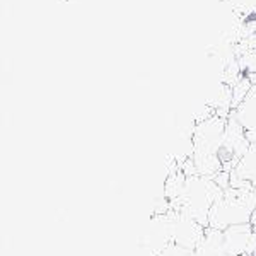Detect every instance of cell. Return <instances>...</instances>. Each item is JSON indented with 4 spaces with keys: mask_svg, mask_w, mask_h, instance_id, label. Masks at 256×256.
<instances>
[{
    "mask_svg": "<svg viewBox=\"0 0 256 256\" xmlns=\"http://www.w3.org/2000/svg\"><path fill=\"white\" fill-rule=\"evenodd\" d=\"M253 188L256 190V181H253Z\"/></svg>",
    "mask_w": 256,
    "mask_h": 256,
    "instance_id": "obj_15",
    "label": "cell"
},
{
    "mask_svg": "<svg viewBox=\"0 0 256 256\" xmlns=\"http://www.w3.org/2000/svg\"><path fill=\"white\" fill-rule=\"evenodd\" d=\"M253 256H256V251H254V254H253Z\"/></svg>",
    "mask_w": 256,
    "mask_h": 256,
    "instance_id": "obj_16",
    "label": "cell"
},
{
    "mask_svg": "<svg viewBox=\"0 0 256 256\" xmlns=\"http://www.w3.org/2000/svg\"><path fill=\"white\" fill-rule=\"evenodd\" d=\"M246 135H248V140H250L251 144H256V130H253V132H246Z\"/></svg>",
    "mask_w": 256,
    "mask_h": 256,
    "instance_id": "obj_12",
    "label": "cell"
},
{
    "mask_svg": "<svg viewBox=\"0 0 256 256\" xmlns=\"http://www.w3.org/2000/svg\"><path fill=\"white\" fill-rule=\"evenodd\" d=\"M193 256H227L224 250L222 230L207 227L202 242L196 246V250L193 251Z\"/></svg>",
    "mask_w": 256,
    "mask_h": 256,
    "instance_id": "obj_8",
    "label": "cell"
},
{
    "mask_svg": "<svg viewBox=\"0 0 256 256\" xmlns=\"http://www.w3.org/2000/svg\"><path fill=\"white\" fill-rule=\"evenodd\" d=\"M160 256H193V251L176 244V242H169L166 250L160 253Z\"/></svg>",
    "mask_w": 256,
    "mask_h": 256,
    "instance_id": "obj_11",
    "label": "cell"
},
{
    "mask_svg": "<svg viewBox=\"0 0 256 256\" xmlns=\"http://www.w3.org/2000/svg\"><path fill=\"white\" fill-rule=\"evenodd\" d=\"M251 88H253V84H251V80L248 79V76H244L236 86L230 88L232 89V111L236 110L242 101H244V98L250 94Z\"/></svg>",
    "mask_w": 256,
    "mask_h": 256,
    "instance_id": "obj_9",
    "label": "cell"
},
{
    "mask_svg": "<svg viewBox=\"0 0 256 256\" xmlns=\"http://www.w3.org/2000/svg\"><path fill=\"white\" fill-rule=\"evenodd\" d=\"M238 62H239V65H241V68L244 74H254L256 72V48L253 50V52L239 56Z\"/></svg>",
    "mask_w": 256,
    "mask_h": 256,
    "instance_id": "obj_10",
    "label": "cell"
},
{
    "mask_svg": "<svg viewBox=\"0 0 256 256\" xmlns=\"http://www.w3.org/2000/svg\"><path fill=\"white\" fill-rule=\"evenodd\" d=\"M230 116L236 118V122L244 128L246 132L256 130V86H253L244 101L234 111H230Z\"/></svg>",
    "mask_w": 256,
    "mask_h": 256,
    "instance_id": "obj_7",
    "label": "cell"
},
{
    "mask_svg": "<svg viewBox=\"0 0 256 256\" xmlns=\"http://www.w3.org/2000/svg\"><path fill=\"white\" fill-rule=\"evenodd\" d=\"M222 193H224V190L218 186L214 178L200 174L188 176L183 193L172 205V210L186 214L192 218H195L198 224L208 227L210 210L222 196Z\"/></svg>",
    "mask_w": 256,
    "mask_h": 256,
    "instance_id": "obj_3",
    "label": "cell"
},
{
    "mask_svg": "<svg viewBox=\"0 0 256 256\" xmlns=\"http://www.w3.org/2000/svg\"><path fill=\"white\" fill-rule=\"evenodd\" d=\"M250 146H251V142L248 140L246 130L236 122V118H232L229 114V118H227V126H226V135H224V144H222V148H220L222 171L232 172V169L236 168V164L241 160L242 156L246 154Z\"/></svg>",
    "mask_w": 256,
    "mask_h": 256,
    "instance_id": "obj_4",
    "label": "cell"
},
{
    "mask_svg": "<svg viewBox=\"0 0 256 256\" xmlns=\"http://www.w3.org/2000/svg\"><path fill=\"white\" fill-rule=\"evenodd\" d=\"M227 256H253L256 251V232L251 224L230 226L222 230Z\"/></svg>",
    "mask_w": 256,
    "mask_h": 256,
    "instance_id": "obj_5",
    "label": "cell"
},
{
    "mask_svg": "<svg viewBox=\"0 0 256 256\" xmlns=\"http://www.w3.org/2000/svg\"><path fill=\"white\" fill-rule=\"evenodd\" d=\"M246 76H248V79L251 80V84L256 86V72L254 74H246Z\"/></svg>",
    "mask_w": 256,
    "mask_h": 256,
    "instance_id": "obj_13",
    "label": "cell"
},
{
    "mask_svg": "<svg viewBox=\"0 0 256 256\" xmlns=\"http://www.w3.org/2000/svg\"><path fill=\"white\" fill-rule=\"evenodd\" d=\"M256 208V190L253 184L227 188L210 210L208 227L226 230L230 226L250 224Z\"/></svg>",
    "mask_w": 256,
    "mask_h": 256,
    "instance_id": "obj_2",
    "label": "cell"
},
{
    "mask_svg": "<svg viewBox=\"0 0 256 256\" xmlns=\"http://www.w3.org/2000/svg\"><path fill=\"white\" fill-rule=\"evenodd\" d=\"M227 118L212 114L198 122L192 134V160L200 176L216 178L222 171L220 148L224 144Z\"/></svg>",
    "mask_w": 256,
    "mask_h": 256,
    "instance_id": "obj_1",
    "label": "cell"
},
{
    "mask_svg": "<svg viewBox=\"0 0 256 256\" xmlns=\"http://www.w3.org/2000/svg\"><path fill=\"white\" fill-rule=\"evenodd\" d=\"M251 226H253V229H254V232H256V208H254V212H253V217H251V222H250Z\"/></svg>",
    "mask_w": 256,
    "mask_h": 256,
    "instance_id": "obj_14",
    "label": "cell"
},
{
    "mask_svg": "<svg viewBox=\"0 0 256 256\" xmlns=\"http://www.w3.org/2000/svg\"><path fill=\"white\" fill-rule=\"evenodd\" d=\"M256 181V144H251L246 154L236 164L230 172V186L241 188L246 184H253Z\"/></svg>",
    "mask_w": 256,
    "mask_h": 256,
    "instance_id": "obj_6",
    "label": "cell"
}]
</instances>
